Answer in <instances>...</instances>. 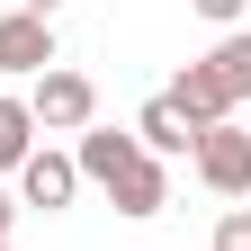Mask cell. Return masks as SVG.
Here are the masks:
<instances>
[{"instance_id": "obj_1", "label": "cell", "mask_w": 251, "mask_h": 251, "mask_svg": "<svg viewBox=\"0 0 251 251\" xmlns=\"http://www.w3.org/2000/svg\"><path fill=\"white\" fill-rule=\"evenodd\" d=\"M27 117H36V135H81V126H99V90H90V72H72V63L36 72V81H27Z\"/></svg>"}, {"instance_id": "obj_2", "label": "cell", "mask_w": 251, "mask_h": 251, "mask_svg": "<svg viewBox=\"0 0 251 251\" xmlns=\"http://www.w3.org/2000/svg\"><path fill=\"white\" fill-rule=\"evenodd\" d=\"M188 171H198L215 198H251V135L225 117V126H206L198 144H188Z\"/></svg>"}, {"instance_id": "obj_3", "label": "cell", "mask_w": 251, "mask_h": 251, "mask_svg": "<svg viewBox=\"0 0 251 251\" xmlns=\"http://www.w3.org/2000/svg\"><path fill=\"white\" fill-rule=\"evenodd\" d=\"M54 18H27V9H9L0 18V72L9 81H36V72H54Z\"/></svg>"}, {"instance_id": "obj_4", "label": "cell", "mask_w": 251, "mask_h": 251, "mask_svg": "<svg viewBox=\"0 0 251 251\" xmlns=\"http://www.w3.org/2000/svg\"><path fill=\"white\" fill-rule=\"evenodd\" d=\"M81 198V171H72V152H54V144H36L18 162V206H45V215H63Z\"/></svg>"}, {"instance_id": "obj_5", "label": "cell", "mask_w": 251, "mask_h": 251, "mask_svg": "<svg viewBox=\"0 0 251 251\" xmlns=\"http://www.w3.org/2000/svg\"><path fill=\"white\" fill-rule=\"evenodd\" d=\"M162 99H171V108L188 117V135H206V126H225V117H233V99H225V81H215L206 63H179Z\"/></svg>"}, {"instance_id": "obj_6", "label": "cell", "mask_w": 251, "mask_h": 251, "mask_svg": "<svg viewBox=\"0 0 251 251\" xmlns=\"http://www.w3.org/2000/svg\"><path fill=\"white\" fill-rule=\"evenodd\" d=\"M108 198H117V215H135V225H144V215H162V206H171V162L135 152V162L117 171V188H108Z\"/></svg>"}, {"instance_id": "obj_7", "label": "cell", "mask_w": 251, "mask_h": 251, "mask_svg": "<svg viewBox=\"0 0 251 251\" xmlns=\"http://www.w3.org/2000/svg\"><path fill=\"white\" fill-rule=\"evenodd\" d=\"M135 152H144V144H135V135H117V126H81L72 171H81V179H99V188H117V171L135 162Z\"/></svg>"}, {"instance_id": "obj_8", "label": "cell", "mask_w": 251, "mask_h": 251, "mask_svg": "<svg viewBox=\"0 0 251 251\" xmlns=\"http://www.w3.org/2000/svg\"><path fill=\"white\" fill-rule=\"evenodd\" d=\"M126 135H135V144L152 152V162H179V152H188V144H198V135H188V117H179L171 99H144V117H135V126H126Z\"/></svg>"}, {"instance_id": "obj_9", "label": "cell", "mask_w": 251, "mask_h": 251, "mask_svg": "<svg viewBox=\"0 0 251 251\" xmlns=\"http://www.w3.org/2000/svg\"><path fill=\"white\" fill-rule=\"evenodd\" d=\"M198 63H206L215 81H225V99H233V108L251 99V27H233V36L215 45V54H198Z\"/></svg>"}, {"instance_id": "obj_10", "label": "cell", "mask_w": 251, "mask_h": 251, "mask_svg": "<svg viewBox=\"0 0 251 251\" xmlns=\"http://www.w3.org/2000/svg\"><path fill=\"white\" fill-rule=\"evenodd\" d=\"M27 152H36V117H27V99H9V90H0V171L18 179Z\"/></svg>"}, {"instance_id": "obj_11", "label": "cell", "mask_w": 251, "mask_h": 251, "mask_svg": "<svg viewBox=\"0 0 251 251\" xmlns=\"http://www.w3.org/2000/svg\"><path fill=\"white\" fill-rule=\"evenodd\" d=\"M206 251H251V206H225V215H215Z\"/></svg>"}, {"instance_id": "obj_12", "label": "cell", "mask_w": 251, "mask_h": 251, "mask_svg": "<svg viewBox=\"0 0 251 251\" xmlns=\"http://www.w3.org/2000/svg\"><path fill=\"white\" fill-rule=\"evenodd\" d=\"M188 9H198V18H215V27H225V36H233V27H242V9H251V0H188Z\"/></svg>"}, {"instance_id": "obj_13", "label": "cell", "mask_w": 251, "mask_h": 251, "mask_svg": "<svg viewBox=\"0 0 251 251\" xmlns=\"http://www.w3.org/2000/svg\"><path fill=\"white\" fill-rule=\"evenodd\" d=\"M9 225H18V198H9V188H0V242H9Z\"/></svg>"}, {"instance_id": "obj_14", "label": "cell", "mask_w": 251, "mask_h": 251, "mask_svg": "<svg viewBox=\"0 0 251 251\" xmlns=\"http://www.w3.org/2000/svg\"><path fill=\"white\" fill-rule=\"evenodd\" d=\"M18 9H27V18H54V9H63V0H18Z\"/></svg>"}]
</instances>
